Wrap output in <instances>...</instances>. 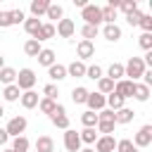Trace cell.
Here are the masks:
<instances>
[{"instance_id":"obj_1","label":"cell","mask_w":152,"mask_h":152,"mask_svg":"<svg viewBox=\"0 0 152 152\" xmlns=\"http://www.w3.org/2000/svg\"><path fill=\"white\" fill-rule=\"evenodd\" d=\"M147 71V66L142 64V57H131L124 64V76H128V81L138 83V78H142V74Z\"/></svg>"},{"instance_id":"obj_2","label":"cell","mask_w":152,"mask_h":152,"mask_svg":"<svg viewBox=\"0 0 152 152\" xmlns=\"http://www.w3.org/2000/svg\"><path fill=\"white\" fill-rule=\"evenodd\" d=\"M14 86H17L21 93L33 90V86H36V74H33V69H19V71H17V81H14Z\"/></svg>"},{"instance_id":"obj_3","label":"cell","mask_w":152,"mask_h":152,"mask_svg":"<svg viewBox=\"0 0 152 152\" xmlns=\"http://www.w3.org/2000/svg\"><path fill=\"white\" fill-rule=\"evenodd\" d=\"M81 19L88 24V26H100L102 24V12H100V7L97 5H86L83 10H81Z\"/></svg>"},{"instance_id":"obj_4","label":"cell","mask_w":152,"mask_h":152,"mask_svg":"<svg viewBox=\"0 0 152 152\" xmlns=\"http://www.w3.org/2000/svg\"><path fill=\"white\" fill-rule=\"evenodd\" d=\"M131 142H133L138 150H140V147L152 145V126H150V124H145V126H142V128H140V131L133 135V140H131Z\"/></svg>"},{"instance_id":"obj_5","label":"cell","mask_w":152,"mask_h":152,"mask_svg":"<svg viewBox=\"0 0 152 152\" xmlns=\"http://www.w3.org/2000/svg\"><path fill=\"white\" fill-rule=\"evenodd\" d=\"M26 126H28V121H26V116H14V119H10V124H7V135H12V138H19L24 131H26Z\"/></svg>"},{"instance_id":"obj_6","label":"cell","mask_w":152,"mask_h":152,"mask_svg":"<svg viewBox=\"0 0 152 152\" xmlns=\"http://www.w3.org/2000/svg\"><path fill=\"white\" fill-rule=\"evenodd\" d=\"M50 121H52L57 128H64V131H66V128H69V116H66V109H64L62 104H57V107H55V112L50 114Z\"/></svg>"},{"instance_id":"obj_7","label":"cell","mask_w":152,"mask_h":152,"mask_svg":"<svg viewBox=\"0 0 152 152\" xmlns=\"http://www.w3.org/2000/svg\"><path fill=\"white\" fill-rule=\"evenodd\" d=\"M86 104H88V109H90V112H102V109H104V104H107V97H104L102 93H88Z\"/></svg>"},{"instance_id":"obj_8","label":"cell","mask_w":152,"mask_h":152,"mask_svg":"<svg viewBox=\"0 0 152 152\" xmlns=\"http://www.w3.org/2000/svg\"><path fill=\"white\" fill-rule=\"evenodd\" d=\"M64 147H66V152H78L81 150V138H78L76 131H71V128L64 131Z\"/></svg>"},{"instance_id":"obj_9","label":"cell","mask_w":152,"mask_h":152,"mask_svg":"<svg viewBox=\"0 0 152 152\" xmlns=\"http://www.w3.org/2000/svg\"><path fill=\"white\" fill-rule=\"evenodd\" d=\"M133 88H135V83H133V81H128V78H121V81H116V83H114V93H116V95H121L124 100H126V97H133Z\"/></svg>"},{"instance_id":"obj_10","label":"cell","mask_w":152,"mask_h":152,"mask_svg":"<svg viewBox=\"0 0 152 152\" xmlns=\"http://www.w3.org/2000/svg\"><path fill=\"white\" fill-rule=\"evenodd\" d=\"M114 150H116L114 135H100L95 140V152H114Z\"/></svg>"},{"instance_id":"obj_11","label":"cell","mask_w":152,"mask_h":152,"mask_svg":"<svg viewBox=\"0 0 152 152\" xmlns=\"http://www.w3.org/2000/svg\"><path fill=\"white\" fill-rule=\"evenodd\" d=\"M74 31H76V24H74L71 19H59V21H57L55 33H59L62 38H71V36H74Z\"/></svg>"},{"instance_id":"obj_12","label":"cell","mask_w":152,"mask_h":152,"mask_svg":"<svg viewBox=\"0 0 152 152\" xmlns=\"http://www.w3.org/2000/svg\"><path fill=\"white\" fill-rule=\"evenodd\" d=\"M76 55H78L81 62L88 59V57H93V55H95V45H93V40H81V43L76 45Z\"/></svg>"},{"instance_id":"obj_13","label":"cell","mask_w":152,"mask_h":152,"mask_svg":"<svg viewBox=\"0 0 152 152\" xmlns=\"http://www.w3.org/2000/svg\"><path fill=\"white\" fill-rule=\"evenodd\" d=\"M21 107L24 109H33V107H38V102H40V97H38V93H33V90H26V93H21Z\"/></svg>"},{"instance_id":"obj_14","label":"cell","mask_w":152,"mask_h":152,"mask_svg":"<svg viewBox=\"0 0 152 152\" xmlns=\"http://www.w3.org/2000/svg\"><path fill=\"white\" fill-rule=\"evenodd\" d=\"M102 36H104V40H109V43H116V40L121 38V28H119L116 24H104V28H102Z\"/></svg>"},{"instance_id":"obj_15","label":"cell","mask_w":152,"mask_h":152,"mask_svg":"<svg viewBox=\"0 0 152 152\" xmlns=\"http://www.w3.org/2000/svg\"><path fill=\"white\" fill-rule=\"evenodd\" d=\"M66 76H76V78H83L86 76V64L81 59H74L69 66H66Z\"/></svg>"},{"instance_id":"obj_16","label":"cell","mask_w":152,"mask_h":152,"mask_svg":"<svg viewBox=\"0 0 152 152\" xmlns=\"http://www.w3.org/2000/svg\"><path fill=\"white\" fill-rule=\"evenodd\" d=\"M36 152H55V140L50 135H40L36 140Z\"/></svg>"},{"instance_id":"obj_17","label":"cell","mask_w":152,"mask_h":152,"mask_svg":"<svg viewBox=\"0 0 152 152\" xmlns=\"http://www.w3.org/2000/svg\"><path fill=\"white\" fill-rule=\"evenodd\" d=\"M38 64H43V66H52L55 64V50H50V48H43L40 52H38Z\"/></svg>"},{"instance_id":"obj_18","label":"cell","mask_w":152,"mask_h":152,"mask_svg":"<svg viewBox=\"0 0 152 152\" xmlns=\"http://www.w3.org/2000/svg\"><path fill=\"white\" fill-rule=\"evenodd\" d=\"M133 116H135V112L128 109V107H121L119 112H114V121H116V124H131Z\"/></svg>"},{"instance_id":"obj_19","label":"cell","mask_w":152,"mask_h":152,"mask_svg":"<svg viewBox=\"0 0 152 152\" xmlns=\"http://www.w3.org/2000/svg\"><path fill=\"white\" fill-rule=\"evenodd\" d=\"M48 7H50V0H33L31 2V17H40V14H45L48 12Z\"/></svg>"},{"instance_id":"obj_20","label":"cell","mask_w":152,"mask_h":152,"mask_svg":"<svg viewBox=\"0 0 152 152\" xmlns=\"http://www.w3.org/2000/svg\"><path fill=\"white\" fill-rule=\"evenodd\" d=\"M48 76H50L52 81H64V78H66V66L52 64V66H48Z\"/></svg>"},{"instance_id":"obj_21","label":"cell","mask_w":152,"mask_h":152,"mask_svg":"<svg viewBox=\"0 0 152 152\" xmlns=\"http://www.w3.org/2000/svg\"><path fill=\"white\" fill-rule=\"evenodd\" d=\"M52 36H55V26H52V24H43V26H40V31L33 36V40L43 43V40H48V38H52Z\"/></svg>"},{"instance_id":"obj_22","label":"cell","mask_w":152,"mask_h":152,"mask_svg":"<svg viewBox=\"0 0 152 152\" xmlns=\"http://www.w3.org/2000/svg\"><path fill=\"white\" fill-rule=\"evenodd\" d=\"M107 78H112L114 83L121 81V78H124V64H119V62L109 64V69H107Z\"/></svg>"},{"instance_id":"obj_23","label":"cell","mask_w":152,"mask_h":152,"mask_svg":"<svg viewBox=\"0 0 152 152\" xmlns=\"http://www.w3.org/2000/svg\"><path fill=\"white\" fill-rule=\"evenodd\" d=\"M133 97H135L138 102H147V100H150V88H147L145 83H135V88H133Z\"/></svg>"},{"instance_id":"obj_24","label":"cell","mask_w":152,"mask_h":152,"mask_svg":"<svg viewBox=\"0 0 152 152\" xmlns=\"http://www.w3.org/2000/svg\"><path fill=\"white\" fill-rule=\"evenodd\" d=\"M14 81H17V71H14L12 66H2V69H0V83L12 86Z\"/></svg>"},{"instance_id":"obj_25","label":"cell","mask_w":152,"mask_h":152,"mask_svg":"<svg viewBox=\"0 0 152 152\" xmlns=\"http://www.w3.org/2000/svg\"><path fill=\"white\" fill-rule=\"evenodd\" d=\"M40 26H43V21H40V19H36V17L24 19V28H26V33H31V36H36V33L40 31Z\"/></svg>"},{"instance_id":"obj_26","label":"cell","mask_w":152,"mask_h":152,"mask_svg":"<svg viewBox=\"0 0 152 152\" xmlns=\"http://www.w3.org/2000/svg\"><path fill=\"white\" fill-rule=\"evenodd\" d=\"M2 97L7 100V102H17L19 97H21V90L12 83V86H5V90H2Z\"/></svg>"},{"instance_id":"obj_27","label":"cell","mask_w":152,"mask_h":152,"mask_svg":"<svg viewBox=\"0 0 152 152\" xmlns=\"http://www.w3.org/2000/svg\"><path fill=\"white\" fill-rule=\"evenodd\" d=\"M104 97H107V104H109L112 112H119V109L124 107V102H126V100H124L121 95H116V93H109V95H104Z\"/></svg>"},{"instance_id":"obj_28","label":"cell","mask_w":152,"mask_h":152,"mask_svg":"<svg viewBox=\"0 0 152 152\" xmlns=\"http://www.w3.org/2000/svg\"><path fill=\"white\" fill-rule=\"evenodd\" d=\"M88 93H90L88 88H83V86H78V88H74V90H71V100H74L76 104H83V102L88 100Z\"/></svg>"},{"instance_id":"obj_29","label":"cell","mask_w":152,"mask_h":152,"mask_svg":"<svg viewBox=\"0 0 152 152\" xmlns=\"http://www.w3.org/2000/svg\"><path fill=\"white\" fill-rule=\"evenodd\" d=\"M40 50H43V48H40V43H38V40H33V38L24 43V52H26L28 57H38V52H40Z\"/></svg>"},{"instance_id":"obj_30","label":"cell","mask_w":152,"mask_h":152,"mask_svg":"<svg viewBox=\"0 0 152 152\" xmlns=\"http://www.w3.org/2000/svg\"><path fill=\"white\" fill-rule=\"evenodd\" d=\"M97 93H102V95H109V93H114V81L112 78H107V76H102L100 81H97Z\"/></svg>"},{"instance_id":"obj_31","label":"cell","mask_w":152,"mask_h":152,"mask_svg":"<svg viewBox=\"0 0 152 152\" xmlns=\"http://www.w3.org/2000/svg\"><path fill=\"white\" fill-rule=\"evenodd\" d=\"M81 124H83L86 128H95V126H97V114L90 112V109L83 112V114H81Z\"/></svg>"},{"instance_id":"obj_32","label":"cell","mask_w":152,"mask_h":152,"mask_svg":"<svg viewBox=\"0 0 152 152\" xmlns=\"http://www.w3.org/2000/svg\"><path fill=\"white\" fill-rule=\"evenodd\" d=\"M28 138L26 135H19V138H14V142H12V150L14 152H28Z\"/></svg>"},{"instance_id":"obj_33","label":"cell","mask_w":152,"mask_h":152,"mask_svg":"<svg viewBox=\"0 0 152 152\" xmlns=\"http://www.w3.org/2000/svg\"><path fill=\"white\" fill-rule=\"evenodd\" d=\"M45 14H48V19H57V21L64 19V10H62V5H52V2H50V7H48Z\"/></svg>"},{"instance_id":"obj_34","label":"cell","mask_w":152,"mask_h":152,"mask_svg":"<svg viewBox=\"0 0 152 152\" xmlns=\"http://www.w3.org/2000/svg\"><path fill=\"white\" fill-rule=\"evenodd\" d=\"M86 78L100 81V78H102V66H100V64H90V66H86Z\"/></svg>"},{"instance_id":"obj_35","label":"cell","mask_w":152,"mask_h":152,"mask_svg":"<svg viewBox=\"0 0 152 152\" xmlns=\"http://www.w3.org/2000/svg\"><path fill=\"white\" fill-rule=\"evenodd\" d=\"M55 107H57V102H55V100H48V97H43V100L38 102V109H40L43 114H48V116L55 112Z\"/></svg>"},{"instance_id":"obj_36","label":"cell","mask_w":152,"mask_h":152,"mask_svg":"<svg viewBox=\"0 0 152 152\" xmlns=\"http://www.w3.org/2000/svg\"><path fill=\"white\" fill-rule=\"evenodd\" d=\"M116 10H121L124 14H131V12L138 10V2H135V0H119V7H116Z\"/></svg>"},{"instance_id":"obj_37","label":"cell","mask_w":152,"mask_h":152,"mask_svg":"<svg viewBox=\"0 0 152 152\" xmlns=\"http://www.w3.org/2000/svg\"><path fill=\"white\" fill-rule=\"evenodd\" d=\"M100 12H102V21L104 24H114V19H116V10L114 7H100Z\"/></svg>"},{"instance_id":"obj_38","label":"cell","mask_w":152,"mask_h":152,"mask_svg":"<svg viewBox=\"0 0 152 152\" xmlns=\"http://www.w3.org/2000/svg\"><path fill=\"white\" fill-rule=\"evenodd\" d=\"M78 138H81V142H95L97 140V133H95V128H83L81 133H78Z\"/></svg>"},{"instance_id":"obj_39","label":"cell","mask_w":152,"mask_h":152,"mask_svg":"<svg viewBox=\"0 0 152 152\" xmlns=\"http://www.w3.org/2000/svg\"><path fill=\"white\" fill-rule=\"evenodd\" d=\"M116 152H138V147L128 138H124V140H116Z\"/></svg>"},{"instance_id":"obj_40","label":"cell","mask_w":152,"mask_h":152,"mask_svg":"<svg viewBox=\"0 0 152 152\" xmlns=\"http://www.w3.org/2000/svg\"><path fill=\"white\" fill-rule=\"evenodd\" d=\"M138 26L142 28V33H152V17L150 14H142L140 21H138Z\"/></svg>"},{"instance_id":"obj_41","label":"cell","mask_w":152,"mask_h":152,"mask_svg":"<svg viewBox=\"0 0 152 152\" xmlns=\"http://www.w3.org/2000/svg\"><path fill=\"white\" fill-rule=\"evenodd\" d=\"M138 45H140L145 52H150V50H152V33H142V36L138 38Z\"/></svg>"},{"instance_id":"obj_42","label":"cell","mask_w":152,"mask_h":152,"mask_svg":"<svg viewBox=\"0 0 152 152\" xmlns=\"http://www.w3.org/2000/svg\"><path fill=\"white\" fill-rule=\"evenodd\" d=\"M114 126H116V124H112V121H97V131H100L102 135H112V133H114Z\"/></svg>"},{"instance_id":"obj_43","label":"cell","mask_w":152,"mask_h":152,"mask_svg":"<svg viewBox=\"0 0 152 152\" xmlns=\"http://www.w3.org/2000/svg\"><path fill=\"white\" fill-rule=\"evenodd\" d=\"M97 33H100V31H97L95 26H88V24H86V26L81 28V36H83V40H93V38L97 36Z\"/></svg>"},{"instance_id":"obj_44","label":"cell","mask_w":152,"mask_h":152,"mask_svg":"<svg viewBox=\"0 0 152 152\" xmlns=\"http://www.w3.org/2000/svg\"><path fill=\"white\" fill-rule=\"evenodd\" d=\"M43 93H45V97H48V100H55V97L59 95V90H57V86H55V83H48V86L43 88Z\"/></svg>"},{"instance_id":"obj_45","label":"cell","mask_w":152,"mask_h":152,"mask_svg":"<svg viewBox=\"0 0 152 152\" xmlns=\"http://www.w3.org/2000/svg\"><path fill=\"white\" fill-rule=\"evenodd\" d=\"M97 121H112V124H116L112 109H102V112H97Z\"/></svg>"},{"instance_id":"obj_46","label":"cell","mask_w":152,"mask_h":152,"mask_svg":"<svg viewBox=\"0 0 152 152\" xmlns=\"http://www.w3.org/2000/svg\"><path fill=\"white\" fill-rule=\"evenodd\" d=\"M10 19H12V24H21V21L26 19V14H24L21 10H12V12H10Z\"/></svg>"},{"instance_id":"obj_47","label":"cell","mask_w":152,"mask_h":152,"mask_svg":"<svg viewBox=\"0 0 152 152\" xmlns=\"http://www.w3.org/2000/svg\"><path fill=\"white\" fill-rule=\"evenodd\" d=\"M140 17H142V12H140V10H135V12H131V14H126V21H128L131 26H138V21H140Z\"/></svg>"},{"instance_id":"obj_48","label":"cell","mask_w":152,"mask_h":152,"mask_svg":"<svg viewBox=\"0 0 152 152\" xmlns=\"http://www.w3.org/2000/svg\"><path fill=\"white\" fill-rule=\"evenodd\" d=\"M5 26H12V19H10V12H2V14H0V28H5Z\"/></svg>"},{"instance_id":"obj_49","label":"cell","mask_w":152,"mask_h":152,"mask_svg":"<svg viewBox=\"0 0 152 152\" xmlns=\"http://www.w3.org/2000/svg\"><path fill=\"white\" fill-rule=\"evenodd\" d=\"M7 140H10V135H7V131H5V128H0V145H5Z\"/></svg>"},{"instance_id":"obj_50","label":"cell","mask_w":152,"mask_h":152,"mask_svg":"<svg viewBox=\"0 0 152 152\" xmlns=\"http://www.w3.org/2000/svg\"><path fill=\"white\" fill-rule=\"evenodd\" d=\"M74 5H76V7H81V10H83V7H86V5H88V2H86V0H74Z\"/></svg>"},{"instance_id":"obj_51","label":"cell","mask_w":152,"mask_h":152,"mask_svg":"<svg viewBox=\"0 0 152 152\" xmlns=\"http://www.w3.org/2000/svg\"><path fill=\"white\" fill-rule=\"evenodd\" d=\"M2 66H5V57L0 55V69H2Z\"/></svg>"},{"instance_id":"obj_52","label":"cell","mask_w":152,"mask_h":152,"mask_svg":"<svg viewBox=\"0 0 152 152\" xmlns=\"http://www.w3.org/2000/svg\"><path fill=\"white\" fill-rule=\"evenodd\" d=\"M2 116H5V107L0 104V119H2Z\"/></svg>"},{"instance_id":"obj_53","label":"cell","mask_w":152,"mask_h":152,"mask_svg":"<svg viewBox=\"0 0 152 152\" xmlns=\"http://www.w3.org/2000/svg\"><path fill=\"white\" fill-rule=\"evenodd\" d=\"M78 152H95V150H90V147H86V150H78Z\"/></svg>"},{"instance_id":"obj_54","label":"cell","mask_w":152,"mask_h":152,"mask_svg":"<svg viewBox=\"0 0 152 152\" xmlns=\"http://www.w3.org/2000/svg\"><path fill=\"white\" fill-rule=\"evenodd\" d=\"M5 152H14V150H12V147H10V150H5Z\"/></svg>"},{"instance_id":"obj_55","label":"cell","mask_w":152,"mask_h":152,"mask_svg":"<svg viewBox=\"0 0 152 152\" xmlns=\"http://www.w3.org/2000/svg\"><path fill=\"white\" fill-rule=\"evenodd\" d=\"M0 14H2V10H0Z\"/></svg>"}]
</instances>
